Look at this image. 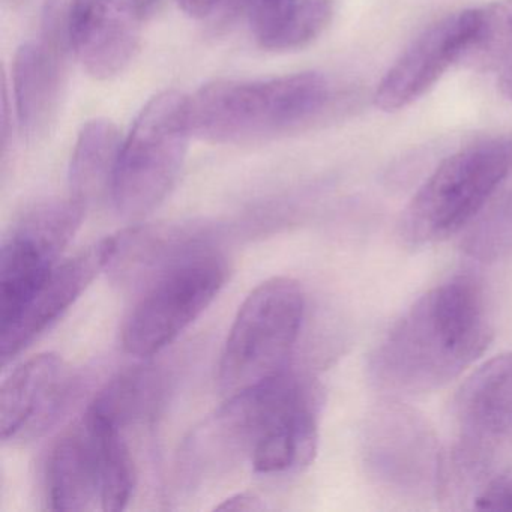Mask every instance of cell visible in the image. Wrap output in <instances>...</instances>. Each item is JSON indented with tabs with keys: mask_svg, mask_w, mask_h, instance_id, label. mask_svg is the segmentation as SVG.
I'll list each match as a JSON object with an SVG mask.
<instances>
[{
	"mask_svg": "<svg viewBox=\"0 0 512 512\" xmlns=\"http://www.w3.org/2000/svg\"><path fill=\"white\" fill-rule=\"evenodd\" d=\"M490 340L481 287L469 277L452 278L421 296L386 332L371 353V379L391 394H427L460 377Z\"/></svg>",
	"mask_w": 512,
	"mask_h": 512,
	"instance_id": "cell-1",
	"label": "cell"
},
{
	"mask_svg": "<svg viewBox=\"0 0 512 512\" xmlns=\"http://www.w3.org/2000/svg\"><path fill=\"white\" fill-rule=\"evenodd\" d=\"M331 83L319 73L263 80H217L190 98L194 136L218 145H245L293 133L331 107Z\"/></svg>",
	"mask_w": 512,
	"mask_h": 512,
	"instance_id": "cell-2",
	"label": "cell"
},
{
	"mask_svg": "<svg viewBox=\"0 0 512 512\" xmlns=\"http://www.w3.org/2000/svg\"><path fill=\"white\" fill-rule=\"evenodd\" d=\"M511 173L512 136L469 143L445 158L410 200L401 238L412 247L445 241L472 221Z\"/></svg>",
	"mask_w": 512,
	"mask_h": 512,
	"instance_id": "cell-3",
	"label": "cell"
},
{
	"mask_svg": "<svg viewBox=\"0 0 512 512\" xmlns=\"http://www.w3.org/2000/svg\"><path fill=\"white\" fill-rule=\"evenodd\" d=\"M454 416L457 440L443 460L440 491L466 496L512 461V353L485 362L463 383Z\"/></svg>",
	"mask_w": 512,
	"mask_h": 512,
	"instance_id": "cell-4",
	"label": "cell"
},
{
	"mask_svg": "<svg viewBox=\"0 0 512 512\" xmlns=\"http://www.w3.org/2000/svg\"><path fill=\"white\" fill-rule=\"evenodd\" d=\"M193 136L190 98L155 95L122 142L110 202L121 217L140 220L161 205L184 166Z\"/></svg>",
	"mask_w": 512,
	"mask_h": 512,
	"instance_id": "cell-5",
	"label": "cell"
},
{
	"mask_svg": "<svg viewBox=\"0 0 512 512\" xmlns=\"http://www.w3.org/2000/svg\"><path fill=\"white\" fill-rule=\"evenodd\" d=\"M298 281L275 277L257 286L239 307L220 361V388L232 395L286 373L304 320Z\"/></svg>",
	"mask_w": 512,
	"mask_h": 512,
	"instance_id": "cell-6",
	"label": "cell"
},
{
	"mask_svg": "<svg viewBox=\"0 0 512 512\" xmlns=\"http://www.w3.org/2000/svg\"><path fill=\"white\" fill-rule=\"evenodd\" d=\"M317 394L313 386L283 373L236 397V419L257 473L307 467L319 443Z\"/></svg>",
	"mask_w": 512,
	"mask_h": 512,
	"instance_id": "cell-7",
	"label": "cell"
},
{
	"mask_svg": "<svg viewBox=\"0 0 512 512\" xmlns=\"http://www.w3.org/2000/svg\"><path fill=\"white\" fill-rule=\"evenodd\" d=\"M226 277V263L208 250L152 281L125 322L124 349L137 358L161 352L212 304Z\"/></svg>",
	"mask_w": 512,
	"mask_h": 512,
	"instance_id": "cell-8",
	"label": "cell"
},
{
	"mask_svg": "<svg viewBox=\"0 0 512 512\" xmlns=\"http://www.w3.org/2000/svg\"><path fill=\"white\" fill-rule=\"evenodd\" d=\"M86 209L70 197L23 212L0 251V323L10 322L59 265Z\"/></svg>",
	"mask_w": 512,
	"mask_h": 512,
	"instance_id": "cell-9",
	"label": "cell"
},
{
	"mask_svg": "<svg viewBox=\"0 0 512 512\" xmlns=\"http://www.w3.org/2000/svg\"><path fill=\"white\" fill-rule=\"evenodd\" d=\"M368 472L380 487L409 499L439 493L443 458L433 430L409 407L385 403L368 419L364 436Z\"/></svg>",
	"mask_w": 512,
	"mask_h": 512,
	"instance_id": "cell-10",
	"label": "cell"
},
{
	"mask_svg": "<svg viewBox=\"0 0 512 512\" xmlns=\"http://www.w3.org/2000/svg\"><path fill=\"white\" fill-rule=\"evenodd\" d=\"M68 47V8L64 0H47L40 40L23 44L13 64L17 121L28 142L46 139L58 121L67 79Z\"/></svg>",
	"mask_w": 512,
	"mask_h": 512,
	"instance_id": "cell-11",
	"label": "cell"
},
{
	"mask_svg": "<svg viewBox=\"0 0 512 512\" xmlns=\"http://www.w3.org/2000/svg\"><path fill=\"white\" fill-rule=\"evenodd\" d=\"M479 20V10L460 11L425 29L377 86L376 106L383 112H398L424 97L454 62L463 61Z\"/></svg>",
	"mask_w": 512,
	"mask_h": 512,
	"instance_id": "cell-12",
	"label": "cell"
},
{
	"mask_svg": "<svg viewBox=\"0 0 512 512\" xmlns=\"http://www.w3.org/2000/svg\"><path fill=\"white\" fill-rule=\"evenodd\" d=\"M154 0H71V49L89 76L109 80L136 56Z\"/></svg>",
	"mask_w": 512,
	"mask_h": 512,
	"instance_id": "cell-13",
	"label": "cell"
},
{
	"mask_svg": "<svg viewBox=\"0 0 512 512\" xmlns=\"http://www.w3.org/2000/svg\"><path fill=\"white\" fill-rule=\"evenodd\" d=\"M116 248L118 236H109L53 269L22 310L0 326L2 365L16 358L80 298L100 272L109 268Z\"/></svg>",
	"mask_w": 512,
	"mask_h": 512,
	"instance_id": "cell-14",
	"label": "cell"
},
{
	"mask_svg": "<svg viewBox=\"0 0 512 512\" xmlns=\"http://www.w3.org/2000/svg\"><path fill=\"white\" fill-rule=\"evenodd\" d=\"M73 373L56 353L23 362L0 389V437L25 442L46 433L73 392Z\"/></svg>",
	"mask_w": 512,
	"mask_h": 512,
	"instance_id": "cell-15",
	"label": "cell"
},
{
	"mask_svg": "<svg viewBox=\"0 0 512 512\" xmlns=\"http://www.w3.org/2000/svg\"><path fill=\"white\" fill-rule=\"evenodd\" d=\"M103 472L100 437L82 418L50 452L46 470L50 508L65 512L103 508Z\"/></svg>",
	"mask_w": 512,
	"mask_h": 512,
	"instance_id": "cell-16",
	"label": "cell"
},
{
	"mask_svg": "<svg viewBox=\"0 0 512 512\" xmlns=\"http://www.w3.org/2000/svg\"><path fill=\"white\" fill-rule=\"evenodd\" d=\"M203 251L208 248L193 227H134L118 236V248L107 269L119 283L143 290Z\"/></svg>",
	"mask_w": 512,
	"mask_h": 512,
	"instance_id": "cell-17",
	"label": "cell"
},
{
	"mask_svg": "<svg viewBox=\"0 0 512 512\" xmlns=\"http://www.w3.org/2000/svg\"><path fill=\"white\" fill-rule=\"evenodd\" d=\"M122 142L118 128L106 119L89 121L80 130L71 155L70 188L83 208L110 200Z\"/></svg>",
	"mask_w": 512,
	"mask_h": 512,
	"instance_id": "cell-18",
	"label": "cell"
},
{
	"mask_svg": "<svg viewBox=\"0 0 512 512\" xmlns=\"http://www.w3.org/2000/svg\"><path fill=\"white\" fill-rule=\"evenodd\" d=\"M334 0H277L260 4L254 16L257 43L272 52L302 49L325 32Z\"/></svg>",
	"mask_w": 512,
	"mask_h": 512,
	"instance_id": "cell-19",
	"label": "cell"
},
{
	"mask_svg": "<svg viewBox=\"0 0 512 512\" xmlns=\"http://www.w3.org/2000/svg\"><path fill=\"white\" fill-rule=\"evenodd\" d=\"M163 392L160 374L154 367H136L110 380L98 392L86 413L116 430L154 412Z\"/></svg>",
	"mask_w": 512,
	"mask_h": 512,
	"instance_id": "cell-20",
	"label": "cell"
},
{
	"mask_svg": "<svg viewBox=\"0 0 512 512\" xmlns=\"http://www.w3.org/2000/svg\"><path fill=\"white\" fill-rule=\"evenodd\" d=\"M83 418L97 431L103 448V508L104 512H118L127 508L134 485H136V469L130 448L122 437V431L91 418L85 413Z\"/></svg>",
	"mask_w": 512,
	"mask_h": 512,
	"instance_id": "cell-21",
	"label": "cell"
},
{
	"mask_svg": "<svg viewBox=\"0 0 512 512\" xmlns=\"http://www.w3.org/2000/svg\"><path fill=\"white\" fill-rule=\"evenodd\" d=\"M479 11L478 32L463 61L476 70H511L512 0H502Z\"/></svg>",
	"mask_w": 512,
	"mask_h": 512,
	"instance_id": "cell-22",
	"label": "cell"
},
{
	"mask_svg": "<svg viewBox=\"0 0 512 512\" xmlns=\"http://www.w3.org/2000/svg\"><path fill=\"white\" fill-rule=\"evenodd\" d=\"M473 508L478 511H512V470L499 473L485 482L473 499Z\"/></svg>",
	"mask_w": 512,
	"mask_h": 512,
	"instance_id": "cell-23",
	"label": "cell"
},
{
	"mask_svg": "<svg viewBox=\"0 0 512 512\" xmlns=\"http://www.w3.org/2000/svg\"><path fill=\"white\" fill-rule=\"evenodd\" d=\"M263 509H266V505L262 497L256 493H239L224 500L215 511L257 512Z\"/></svg>",
	"mask_w": 512,
	"mask_h": 512,
	"instance_id": "cell-24",
	"label": "cell"
},
{
	"mask_svg": "<svg viewBox=\"0 0 512 512\" xmlns=\"http://www.w3.org/2000/svg\"><path fill=\"white\" fill-rule=\"evenodd\" d=\"M176 2L188 16L203 19L215 10L220 0H176Z\"/></svg>",
	"mask_w": 512,
	"mask_h": 512,
	"instance_id": "cell-25",
	"label": "cell"
},
{
	"mask_svg": "<svg viewBox=\"0 0 512 512\" xmlns=\"http://www.w3.org/2000/svg\"><path fill=\"white\" fill-rule=\"evenodd\" d=\"M500 91L509 101H512V68L503 71L502 77H500Z\"/></svg>",
	"mask_w": 512,
	"mask_h": 512,
	"instance_id": "cell-26",
	"label": "cell"
},
{
	"mask_svg": "<svg viewBox=\"0 0 512 512\" xmlns=\"http://www.w3.org/2000/svg\"><path fill=\"white\" fill-rule=\"evenodd\" d=\"M29 0H5V4L10 8H19L23 5L28 4Z\"/></svg>",
	"mask_w": 512,
	"mask_h": 512,
	"instance_id": "cell-27",
	"label": "cell"
},
{
	"mask_svg": "<svg viewBox=\"0 0 512 512\" xmlns=\"http://www.w3.org/2000/svg\"><path fill=\"white\" fill-rule=\"evenodd\" d=\"M260 4H266V2H277V0H259Z\"/></svg>",
	"mask_w": 512,
	"mask_h": 512,
	"instance_id": "cell-28",
	"label": "cell"
}]
</instances>
